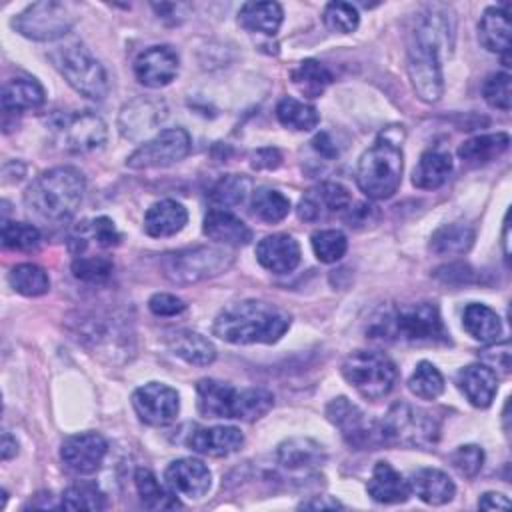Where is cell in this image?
<instances>
[{"label":"cell","instance_id":"1","mask_svg":"<svg viewBox=\"0 0 512 512\" xmlns=\"http://www.w3.org/2000/svg\"><path fill=\"white\" fill-rule=\"evenodd\" d=\"M452 18L438 8H430L412 30L408 42V78L422 102L434 104L444 92L442 48L452 46Z\"/></svg>","mask_w":512,"mask_h":512},{"label":"cell","instance_id":"2","mask_svg":"<svg viewBox=\"0 0 512 512\" xmlns=\"http://www.w3.org/2000/svg\"><path fill=\"white\" fill-rule=\"evenodd\" d=\"M290 314L264 300H240L218 312L214 336L230 344H274L290 328Z\"/></svg>","mask_w":512,"mask_h":512},{"label":"cell","instance_id":"3","mask_svg":"<svg viewBox=\"0 0 512 512\" xmlns=\"http://www.w3.org/2000/svg\"><path fill=\"white\" fill-rule=\"evenodd\" d=\"M86 190L84 174L74 166H56L32 180L24 192L28 212L46 222L62 224L80 206Z\"/></svg>","mask_w":512,"mask_h":512},{"label":"cell","instance_id":"4","mask_svg":"<svg viewBox=\"0 0 512 512\" xmlns=\"http://www.w3.org/2000/svg\"><path fill=\"white\" fill-rule=\"evenodd\" d=\"M368 334L382 342H410V344H446L448 332L440 318L436 304L416 302L400 304L380 310L370 326Z\"/></svg>","mask_w":512,"mask_h":512},{"label":"cell","instance_id":"5","mask_svg":"<svg viewBox=\"0 0 512 512\" xmlns=\"http://www.w3.org/2000/svg\"><path fill=\"white\" fill-rule=\"evenodd\" d=\"M402 168V144L390 134V130H386L358 160V188L372 200H386L398 190L402 180Z\"/></svg>","mask_w":512,"mask_h":512},{"label":"cell","instance_id":"6","mask_svg":"<svg viewBox=\"0 0 512 512\" xmlns=\"http://www.w3.org/2000/svg\"><path fill=\"white\" fill-rule=\"evenodd\" d=\"M48 58L78 94L96 102L106 98L110 88L106 70L82 42H64L52 48Z\"/></svg>","mask_w":512,"mask_h":512},{"label":"cell","instance_id":"7","mask_svg":"<svg viewBox=\"0 0 512 512\" xmlns=\"http://www.w3.org/2000/svg\"><path fill=\"white\" fill-rule=\"evenodd\" d=\"M378 424L382 440L400 448L428 450L440 438V420L432 412L408 402L392 404Z\"/></svg>","mask_w":512,"mask_h":512},{"label":"cell","instance_id":"8","mask_svg":"<svg viewBox=\"0 0 512 512\" xmlns=\"http://www.w3.org/2000/svg\"><path fill=\"white\" fill-rule=\"evenodd\" d=\"M234 254L218 246H190L166 252L160 260L162 274L174 284H196L226 272Z\"/></svg>","mask_w":512,"mask_h":512},{"label":"cell","instance_id":"9","mask_svg":"<svg viewBox=\"0 0 512 512\" xmlns=\"http://www.w3.org/2000/svg\"><path fill=\"white\" fill-rule=\"evenodd\" d=\"M342 376L366 400L384 398L396 384L394 362L376 350H356L342 362Z\"/></svg>","mask_w":512,"mask_h":512},{"label":"cell","instance_id":"10","mask_svg":"<svg viewBox=\"0 0 512 512\" xmlns=\"http://www.w3.org/2000/svg\"><path fill=\"white\" fill-rule=\"evenodd\" d=\"M76 18L78 12L74 4L44 0L34 2L26 10H22L12 20V28L30 40L54 42L70 32Z\"/></svg>","mask_w":512,"mask_h":512},{"label":"cell","instance_id":"11","mask_svg":"<svg viewBox=\"0 0 512 512\" xmlns=\"http://www.w3.org/2000/svg\"><path fill=\"white\" fill-rule=\"evenodd\" d=\"M50 130L54 134L56 144L62 150L74 154L100 150L108 136L104 120L90 110L54 114L50 118Z\"/></svg>","mask_w":512,"mask_h":512},{"label":"cell","instance_id":"12","mask_svg":"<svg viewBox=\"0 0 512 512\" xmlns=\"http://www.w3.org/2000/svg\"><path fill=\"white\" fill-rule=\"evenodd\" d=\"M190 146L192 140L184 128H166L138 146L126 158V166L132 170L166 168L188 156Z\"/></svg>","mask_w":512,"mask_h":512},{"label":"cell","instance_id":"13","mask_svg":"<svg viewBox=\"0 0 512 512\" xmlns=\"http://www.w3.org/2000/svg\"><path fill=\"white\" fill-rule=\"evenodd\" d=\"M326 418L340 430L348 446L356 450L384 442L380 424L372 422L354 402H350L344 396H338L332 402H328Z\"/></svg>","mask_w":512,"mask_h":512},{"label":"cell","instance_id":"14","mask_svg":"<svg viewBox=\"0 0 512 512\" xmlns=\"http://www.w3.org/2000/svg\"><path fill=\"white\" fill-rule=\"evenodd\" d=\"M132 406L138 418L148 426H166L178 416V394L162 382H148L134 390Z\"/></svg>","mask_w":512,"mask_h":512},{"label":"cell","instance_id":"15","mask_svg":"<svg viewBox=\"0 0 512 512\" xmlns=\"http://www.w3.org/2000/svg\"><path fill=\"white\" fill-rule=\"evenodd\" d=\"M108 444L98 432H80L68 436L60 446V458L68 470L88 476L100 470Z\"/></svg>","mask_w":512,"mask_h":512},{"label":"cell","instance_id":"16","mask_svg":"<svg viewBox=\"0 0 512 512\" xmlns=\"http://www.w3.org/2000/svg\"><path fill=\"white\" fill-rule=\"evenodd\" d=\"M352 204V196L346 186L338 182H322L308 190L298 202V218L316 222L328 214H344Z\"/></svg>","mask_w":512,"mask_h":512},{"label":"cell","instance_id":"17","mask_svg":"<svg viewBox=\"0 0 512 512\" xmlns=\"http://www.w3.org/2000/svg\"><path fill=\"white\" fill-rule=\"evenodd\" d=\"M180 68V60L174 48L166 44L150 46L134 60V74L140 84L148 88H162L170 84Z\"/></svg>","mask_w":512,"mask_h":512},{"label":"cell","instance_id":"18","mask_svg":"<svg viewBox=\"0 0 512 512\" xmlns=\"http://www.w3.org/2000/svg\"><path fill=\"white\" fill-rule=\"evenodd\" d=\"M164 482L174 494L196 500L210 490L212 474L202 460L178 458L164 470Z\"/></svg>","mask_w":512,"mask_h":512},{"label":"cell","instance_id":"19","mask_svg":"<svg viewBox=\"0 0 512 512\" xmlns=\"http://www.w3.org/2000/svg\"><path fill=\"white\" fill-rule=\"evenodd\" d=\"M166 118V106L152 98H134L122 106L118 116L120 134L128 140H138L150 134Z\"/></svg>","mask_w":512,"mask_h":512},{"label":"cell","instance_id":"20","mask_svg":"<svg viewBox=\"0 0 512 512\" xmlns=\"http://www.w3.org/2000/svg\"><path fill=\"white\" fill-rule=\"evenodd\" d=\"M244 434L234 426H210V428H194L188 438L186 446L192 452L202 456L222 458L234 454L242 448Z\"/></svg>","mask_w":512,"mask_h":512},{"label":"cell","instance_id":"21","mask_svg":"<svg viewBox=\"0 0 512 512\" xmlns=\"http://www.w3.org/2000/svg\"><path fill=\"white\" fill-rule=\"evenodd\" d=\"M256 260L274 274H286L300 264V246L290 234H270L258 242Z\"/></svg>","mask_w":512,"mask_h":512},{"label":"cell","instance_id":"22","mask_svg":"<svg viewBox=\"0 0 512 512\" xmlns=\"http://www.w3.org/2000/svg\"><path fill=\"white\" fill-rule=\"evenodd\" d=\"M238 390L228 382L202 378L196 384V406L206 418H234Z\"/></svg>","mask_w":512,"mask_h":512},{"label":"cell","instance_id":"23","mask_svg":"<svg viewBox=\"0 0 512 512\" xmlns=\"http://www.w3.org/2000/svg\"><path fill=\"white\" fill-rule=\"evenodd\" d=\"M456 384L466 400L476 408H488L498 390L496 372L486 364H470L456 376Z\"/></svg>","mask_w":512,"mask_h":512},{"label":"cell","instance_id":"24","mask_svg":"<svg viewBox=\"0 0 512 512\" xmlns=\"http://www.w3.org/2000/svg\"><path fill=\"white\" fill-rule=\"evenodd\" d=\"M510 14L506 6H490L484 10L478 22V40L480 44L494 54H502L508 62L510 52Z\"/></svg>","mask_w":512,"mask_h":512},{"label":"cell","instance_id":"25","mask_svg":"<svg viewBox=\"0 0 512 512\" xmlns=\"http://www.w3.org/2000/svg\"><path fill=\"white\" fill-rule=\"evenodd\" d=\"M202 232L210 240L226 246H246L252 240V230L246 222L224 208H214L204 216Z\"/></svg>","mask_w":512,"mask_h":512},{"label":"cell","instance_id":"26","mask_svg":"<svg viewBox=\"0 0 512 512\" xmlns=\"http://www.w3.org/2000/svg\"><path fill=\"white\" fill-rule=\"evenodd\" d=\"M166 346L178 358L194 366H208L216 360L214 344L200 332L180 328L166 334Z\"/></svg>","mask_w":512,"mask_h":512},{"label":"cell","instance_id":"27","mask_svg":"<svg viewBox=\"0 0 512 512\" xmlns=\"http://www.w3.org/2000/svg\"><path fill=\"white\" fill-rule=\"evenodd\" d=\"M366 490L370 498L380 504H400L410 496L408 480H404V476L384 460L374 464Z\"/></svg>","mask_w":512,"mask_h":512},{"label":"cell","instance_id":"28","mask_svg":"<svg viewBox=\"0 0 512 512\" xmlns=\"http://www.w3.org/2000/svg\"><path fill=\"white\" fill-rule=\"evenodd\" d=\"M408 486H410V494H416L422 502L430 506H442L450 502L456 494V486L452 478L438 468L416 470L410 476Z\"/></svg>","mask_w":512,"mask_h":512},{"label":"cell","instance_id":"29","mask_svg":"<svg viewBox=\"0 0 512 512\" xmlns=\"http://www.w3.org/2000/svg\"><path fill=\"white\" fill-rule=\"evenodd\" d=\"M188 222L186 208L176 200L154 202L144 214V232L152 238H166L180 232Z\"/></svg>","mask_w":512,"mask_h":512},{"label":"cell","instance_id":"30","mask_svg":"<svg viewBox=\"0 0 512 512\" xmlns=\"http://www.w3.org/2000/svg\"><path fill=\"white\" fill-rule=\"evenodd\" d=\"M78 334L76 336L80 342H84L86 346H90L92 350H100V352H116L126 334H122L120 326L116 320L112 318H100V316H86L78 322Z\"/></svg>","mask_w":512,"mask_h":512},{"label":"cell","instance_id":"31","mask_svg":"<svg viewBox=\"0 0 512 512\" xmlns=\"http://www.w3.org/2000/svg\"><path fill=\"white\" fill-rule=\"evenodd\" d=\"M450 172H452V156L446 150L430 148L422 152L412 172V184L420 190H436L448 180Z\"/></svg>","mask_w":512,"mask_h":512},{"label":"cell","instance_id":"32","mask_svg":"<svg viewBox=\"0 0 512 512\" xmlns=\"http://www.w3.org/2000/svg\"><path fill=\"white\" fill-rule=\"evenodd\" d=\"M46 100L42 84L28 76H16L2 88V108L6 112H24L40 108Z\"/></svg>","mask_w":512,"mask_h":512},{"label":"cell","instance_id":"33","mask_svg":"<svg viewBox=\"0 0 512 512\" xmlns=\"http://www.w3.org/2000/svg\"><path fill=\"white\" fill-rule=\"evenodd\" d=\"M284 12L278 2H246L238 12V22L248 32L274 36L282 24Z\"/></svg>","mask_w":512,"mask_h":512},{"label":"cell","instance_id":"34","mask_svg":"<svg viewBox=\"0 0 512 512\" xmlns=\"http://www.w3.org/2000/svg\"><path fill=\"white\" fill-rule=\"evenodd\" d=\"M508 144L510 136L506 132L478 134L458 148V158L468 166H482L496 160L502 152H506Z\"/></svg>","mask_w":512,"mask_h":512},{"label":"cell","instance_id":"35","mask_svg":"<svg viewBox=\"0 0 512 512\" xmlns=\"http://www.w3.org/2000/svg\"><path fill=\"white\" fill-rule=\"evenodd\" d=\"M276 460L286 470H308L324 460V452L310 438H288L278 446Z\"/></svg>","mask_w":512,"mask_h":512},{"label":"cell","instance_id":"36","mask_svg":"<svg viewBox=\"0 0 512 512\" xmlns=\"http://www.w3.org/2000/svg\"><path fill=\"white\" fill-rule=\"evenodd\" d=\"M462 326L474 340L484 342V344L496 342L502 332V322H500L498 314L480 302H472L464 308Z\"/></svg>","mask_w":512,"mask_h":512},{"label":"cell","instance_id":"37","mask_svg":"<svg viewBox=\"0 0 512 512\" xmlns=\"http://www.w3.org/2000/svg\"><path fill=\"white\" fill-rule=\"evenodd\" d=\"M474 230L466 224H444L430 238V250L438 256H462L474 244Z\"/></svg>","mask_w":512,"mask_h":512},{"label":"cell","instance_id":"38","mask_svg":"<svg viewBox=\"0 0 512 512\" xmlns=\"http://www.w3.org/2000/svg\"><path fill=\"white\" fill-rule=\"evenodd\" d=\"M134 484L140 496V502L148 510H172L178 508L176 494L158 482V478L148 468H138L134 474Z\"/></svg>","mask_w":512,"mask_h":512},{"label":"cell","instance_id":"39","mask_svg":"<svg viewBox=\"0 0 512 512\" xmlns=\"http://www.w3.org/2000/svg\"><path fill=\"white\" fill-rule=\"evenodd\" d=\"M276 118L282 126L296 130V132L314 130L320 122V114L312 104L296 100L292 96H284L276 104Z\"/></svg>","mask_w":512,"mask_h":512},{"label":"cell","instance_id":"40","mask_svg":"<svg viewBox=\"0 0 512 512\" xmlns=\"http://www.w3.org/2000/svg\"><path fill=\"white\" fill-rule=\"evenodd\" d=\"M290 78L294 82V86L308 98H318L326 86L332 82V74L328 72V68L318 62V60H302L292 72Z\"/></svg>","mask_w":512,"mask_h":512},{"label":"cell","instance_id":"41","mask_svg":"<svg viewBox=\"0 0 512 512\" xmlns=\"http://www.w3.org/2000/svg\"><path fill=\"white\" fill-rule=\"evenodd\" d=\"M8 282L10 286L22 294V296H42L48 292L50 288V278L46 274L44 268H40L38 264H16L10 274H8Z\"/></svg>","mask_w":512,"mask_h":512},{"label":"cell","instance_id":"42","mask_svg":"<svg viewBox=\"0 0 512 512\" xmlns=\"http://www.w3.org/2000/svg\"><path fill=\"white\" fill-rule=\"evenodd\" d=\"M58 508L98 512L106 508V496L94 482H76L62 492Z\"/></svg>","mask_w":512,"mask_h":512},{"label":"cell","instance_id":"43","mask_svg":"<svg viewBox=\"0 0 512 512\" xmlns=\"http://www.w3.org/2000/svg\"><path fill=\"white\" fill-rule=\"evenodd\" d=\"M252 214L268 224L284 220L290 212V200L274 188H258L252 194Z\"/></svg>","mask_w":512,"mask_h":512},{"label":"cell","instance_id":"44","mask_svg":"<svg viewBox=\"0 0 512 512\" xmlns=\"http://www.w3.org/2000/svg\"><path fill=\"white\" fill-rule=\"evenodd\" d=\"M250 194V180L240 174H226L210 188V202L220 208H232L246 200Z\"/></svg>","mask_w":512,"mask_h":512},{"label":"cell","instance_id":"45","mask_svg":"<svg viewBox=\"0 0 512 512\" xmlns=\"http://www.w3.org/2000/svg\"><path fill=\"white\" fill-rule=\"evenodd\" d=\"M408 390L422 400H434L442 394L444 390V378L440 374V370L428 362L422 360L416 364L412 376L408 378Z\"/></svg>","mask_w":512,"mask_h":512},{"label":"cell","instance_id":"46","mask_svg":"<svg viewBox=\"0 0 512 512\" xmlns=\"http://www.w3.org/2000/svg\"><path fill=\"white\" fill-rule=\"evenodd\" d=\"M272 406H274L272 392L264 388H244V390H238L234 418L244 422H254L264 414H268Z\"/></svg>","mask_w":512,"mask_h":512},{"label":"cell","instance_id":"47","mask_svg":"<svg viewBox=\"0 0 512 512\" xmlns=\"http://www.w3.org/2000/svg\"><path fill=\"white\" fill-rule=\"evenodd\" d=\"M310 244H312L316 258L324 264L338 262L348 250V240H346L344 232L336 230V228H326V230L314 232L310 238Z\"/></svg>","mask_w":512,"mask_h":512},{"label":"cell","instance_id":"48","mask_svg":"<svg viewBox=\"0 0 512 512\" xmlns=\"http://www.w3.org/2000/svg\"><path fill=\"white\" fill-rule=\"evenodd\" d=\"M322 20L330 32L350 34L358 28L360 14L358 8L350 2H330L322 12Z\"/></svg>","mask_w":512,"mask_h":512},{"label":"cell","instance_id":"49","mask_svg":"<svg viewBox=\"0 0 512 512\" xmlns=\"http://www.w3.org/2000/svg\"><path fill=\"white\" fill-rule=\"evenodd\" d=\"M40 230L26 222H8L2 224V244L10 250H36L40 246Z\"/></svg>","mask_w":512,"mask_h":512},{"label":"cell","instance_id":"50","mask_svg":"<svg viewBox=\"0 0 512 512\" xmlns=\"http://www.w3.org/2000/svg\"><path fill=\"white\" fill-rule=\"evenodd\" d=\"M112 270H114L112 260H108L104 256H76L72 262V274L78 280L90 282V284L106 282L110 278Z\"/></svg>","mask_w":512,"mask_h":512},{"label":"cell","instance_id":"51","mask_svg":"<svg viewBox=\"0 0 512 512\" xmlns=\"http://www.w3.org/2000/svg\"><path fill=\"white\" fill-rule=\"evenodd\" d=\"M484 100L488 106L508 112L512 104V90H510V74L508 72H494L486 78L482 86Z\"/></svg>","mask_w":512,"mask_h":512},{"label":"cell","instance_id":"52","mask_svg":"<svg viewBox=\"0 0 512 512\" xmlns=\"http://www.w3.org/2000/svg\"><path fill=\"white\" fill-rule=\"evenodd\" d=\"M452 468L464 476V478H474L484 464V452L476 444H464L458 446L450 456H448Z\"/></svg>","mask_w":512,"mask_h":512},{"label":"cell","instance_id":"53","mask_svg":"<svg viewBox=\"0 0 512 512\" xmlns=\"http://www.w3.org/2000/svg\"><path fill=\"white\" fill-rule=\"evenodd\" d=\"M88 230L90 234L96 238V242L102 246V248H112L120 242V232L116 230L114 222L106 216H98L94 220L88 222Z\"/></svg>","mask_w":512,"mask_h":512},{"label":"cell","instance_id":"54","mask_svg":"<svg viewBox=\"0 0 512 512\" xmlns=\"http://www.w3.org/2000/svg\"><path fill=\"white\" fill-rule=\"evenodd\" d=\"M148 308L154 316H178L186 310V304L182 298L166 292H158L148 300Z\"/></svg>","mask_w":512,"mask_h":512},{"label":"cell","instance_id":"55","mask_svg":"<svg viewBox=\"0 0 512 512\" xmlns=\"http://www.w3.org/2000/svg\"><path fill=\"white\" fill-rule=\"evenodd\" d=\"M434 276L438 280H442L444 284H468L472 282V276H474V270L468 266V264H462V262H454V264H448V266H442L434 272Z\"/></svg>","mask_w":512,"mask_h":512},{"label":"cell","instance_id":"56","mask_svg":"<svg viewBox=\"0 0 512 512\" xmlns=\"http://www.w3.org/2000/svg\"><path fill=\"white\" fill-rule=\"evenodd\" d=\"M342 216H344V220L348 222L350 228L352 226L360 228V226L374 224L376 218H378V210H376V206L362 202V204H356V208H352V204H350V208Z\"/></svg>","mask_w":512,"mask_h":512},{"label":"cell","instance_id":"57","mask_svg":"<svg viewBox=\"0 0 512 512\" xmlns=\"http://www.w3.org/2000/svg\"><path fill=\"white\" fill-rule=\"evenodd\" d=\"M280 162H282V156L276 148H260L250 158V164L256 170H274L280 166Z\"/></svg>","mask_w":512,"mask_h":512},{"label":"cell","instance_id":"58","mask_svg":"<svg viewBox=\"0 0 512 512\" xmlns=\"http://www.w3.org/2000/svg\"><path fill=\"white\" fill-rule=\"evenodd\" d=\"M482 356L486 362L496 364V368H502V372H510V344L508 342L486 348Z\"/></svg>","mask_w":512,"mask_h":512},{"label":"cell","instance_id":"59","mask_svg":"<svg viewBox=\"0 0 512 512\" xmlns=\"http://www.w3.org/2000/svg\"><path fill=\"white\" fill-rule=\"evenodd\" d=\"M478 508L480 510H508L510 500L500 492H486V494L480 496Z\"/></svg>","mask_w":512,"mask_h":512},{"label":"cell","instance_id":"60","mask_svg":"<svg viewBox=\"0 0 512 512\" xmlns=\"http://www.w3.org/2000/svg\"><path fill=\"white\" fill-rule=\"evenodd\" d=\"M298 508L302 510H322V508H328V510H336V508H342V504L330 496H314L312 500H304L298 504Z\"/></svg>","mask_w":512,"mask_h":512},{"label":"cell","instance_id":"61","mask_svg":"<svg viewBox=\"0 0 512 512\" xmlns=\"http://www.w3.org/2000/svg\"><path fill=\"white\" fill-rule=\"evenodd\" d=\"M312 144H314V148H316L322 156H326V158H334V156L338 154V148L334 146V142L330 140V136H328L326 132H320V134L312 140Z\"/></svg>","mask_w":512,"mask_h":512},{"label":"cell","instance_id":"62","mask_svg":"<svg viewBox=\"0 0 512 512\" xmlns=\"http://www.w3.org/2000/svg\"><path fill=\"white\" fill-rule=\"evenodd\" d=\"M0 454H2V460H10L12 456L18 454V442L16 438H12L8 432L2 434V444H0Z\"/></svg>","mask_w":512,"mask_h":512},{"label":"cell","instance_id":"63","mask_svg":"<svg viewBox=\"0 0 512 512\" xmlns=\"http://www.w3.org/2000/svg\"><path fill=\"white\" fill-rule=\"evenodd\" d=\"M508 232H510V224H508V218L504 220V252H506V256L510 254V248H508Z\"/></svg>","mask_w":512,"mask_h":512}]
</instances>
